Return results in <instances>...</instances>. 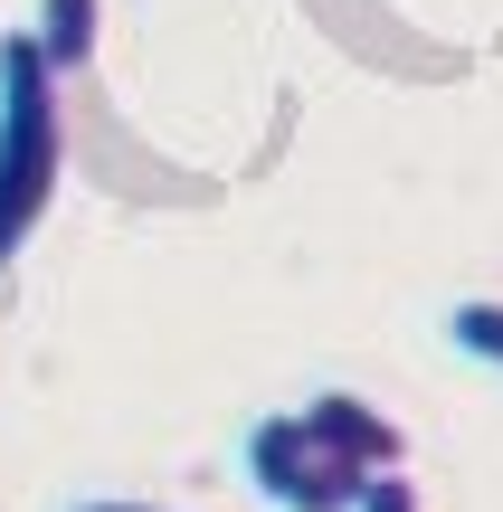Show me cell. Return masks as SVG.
<instances>
[{"label": "cell", "instance_id": "obj_5", "mask_svg": "<svg viewBox=\"0 0 503 512\" xmlns=\"http://www.w3.org/2000/svg\"><path fill=\"white\" fill-rule=\"evenodd\" d=\"M352 512H428V494L409 484V465H390V475L361 484V503H352Z\"/></svg>", "mask_w": 503, "mask_h": 512}, {"label": "cell", "instance_id": "obj_4", "mask_svg": "<svg viewBox=\"0 0 503 512\" xmlns=\"http://www.w3.org/2000/svg\"><path fill=\"white\" fill-rule=\"evenodd\" d=\"M447 342L466 351V361L503 370V294H466V304H447Z\"/></svg>", "mask_w": 503, "mask_h": 512}, {"label": "cell", "instance_id": "obj_1", "mask_svg": "<svg viewBox=\"0 0 503 512\" xmlns=\"http://www.w3.org/2000/svg\"><path fill=\"white\" fill-rule=\"evenodd\" d=\"M57 86H67V76L48 67L38 29L0 38V266L38 238V219H48V200H57V171H67Z\"/></svg>", "mask_w": 503, "mask_h": 512}, {"label": "cell", "instance_id": "obj_3", "mask_svg": "<svg viewBox=\"0 0 503 512\" xmlns=\"http://www.w3.org/2000/svg\"><path fill=\"white\" fill-rule=\"evenodd\" d=\"M95 19H105V0H38V48L57 76H76L95 57Z\"/></svg>", "mask_w": 503, "mask_h": 512}, {"label": "cell", "instance_id": "obj_6", "mask_svg": "<svg viewBox=\"0 0 503 512\" xmlns=\"http://www.w3.org/2000/svg\"><path fill=\"white\" fill-rule=\"evenodd\" d=\"M76 512H171V503H124V494H105V503H76Z\"/></svg>", "mask_w": 503, "mask_h": 512}, {"label": "cell", "instance_id": "obj_2", "mask_svg": "<svg viewBox=\"0 0 503 512\" xmlns=\"http://www.w3.org/2000/svg\"><path fill=\"white\" fill-rule=\"evenodd\" d=\"M238 465H247V484H257V503H276V512H352L361 484H371V465H361L314 408H266L238 437ZM380 475H390V465H380Z\"/></svg>", "mask_w": 503, "mask_h": 512}]
</instances>
